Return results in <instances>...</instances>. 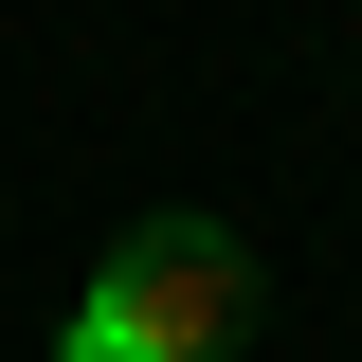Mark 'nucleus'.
<instances>
[{
    "label": "nucleus",
    "instance_id": "nucleus-1",
    "mask_svg": "<svg viewBox=\"0 0 362 362\" xmlns=\"http://www.w3.org/2000/svg\"><path fill=\"white\" fill-rule=\"evenodd\" d=\"M235 344H254V254L218 218H145V235H109L54 362H235Z\"/></svg>",
    "mask_w": 362,
    "mask_h": 362
}]
</instances>
